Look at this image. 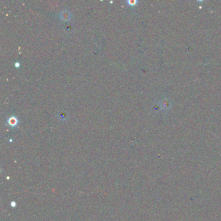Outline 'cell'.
<instances>
[{"instance_id": "obj_1", "label": "cell", "mask_w": 221, "mask_h": 221, "mask_svg": "<svg viewBox=\"0 0 221 221\" xmlns=\"http://www.w3.org/2000/svg\"><path fill=\"white\" fill-rule=\"evenodd\" d=\"M71 18V14L70 13V11L67 10H64L61 12L60 13V18H61L64 22H67L69 21Z\"/></svg>"}, {"instance_id": "obj_3", "label": "cell", "mask_w": 221, "mask_h": 221, "mask_svg": "<svg viewBox=\"0 0 221 221\" xmlns=\"http://www.w3.org/2000/svg\"><path fill=\"white\" fill-rule=\"evenodd\" d=\"M127 3L130 6H133L136 4L137 1H134V0H128V1H127Z\"/></svg>"}, {"instance_id": "obj_2", "label": "cell", "mask_w": 221, "mask_h": 221, "mask_svg": "<svg viewBox=\"0 0 221 221\" xmlns=\"http://www.w3.org/2000/svg\"><path fill=\"white\" fill-rule=\"evenodd\" d=\"M7 123L12 127H16L18 123V119L14 115H12L7 119Z\"/></svg>"}, {"instance_id": "obj_4", "label": "cell", "mask_w": 221, "mask_h": 221, "mask_svg": "<svg viewBox=\"0 0 221 221\" xmlns=\"http://www.w3.org/2000/svg\"><path fill=\"white\" fill-rule=\"evenodd\" d=\"M20 62H16V63H15V67H16V68H18L20 67Z\"/></svg>"}]
</instances>
